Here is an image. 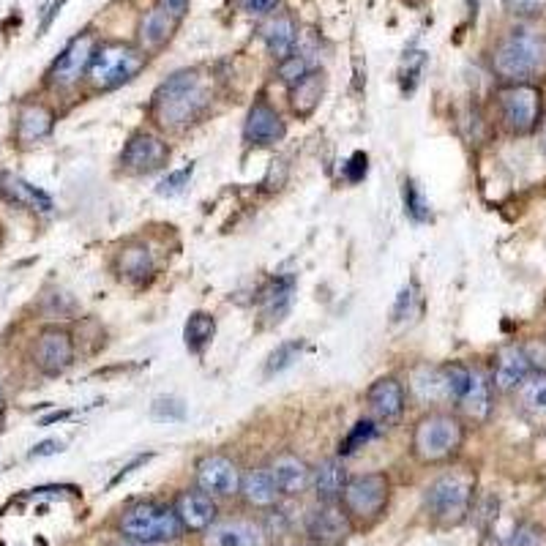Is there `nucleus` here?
<instances>
[{"mask_svg": "<svg viewBox=\"0 0 546 546\" xmlns=\"http://www.w3.org/2000/svg\"><path fill=\"white\" fill-rule=\"evenodd\" d=\"M391 497V481L385 473H366L350 478L342 492V508L358 525H375L385 514Z\"/></svg>", "mask_w": 546, "mask_h": 546, "instance_id": "nucleus-8", "label": "nucleus"}, {"mask_svg": "<svg viewBox=\"0 0 546 546\" xmlns=\"http://www.w3.org/2000/svg\"><path fill=\"white\" fill-rule=\"evenodd\" d=\"M459 410L467 421L473 424H484L492 415V380L486 377L484 369L470 366V380H467L465 394L459 396Z\"/></svg>", "mask_w": 546, "mask_h": 546, "instance_id": "nucleus-20", "label": "nucleus"}, {"mask_svg": "<svg viewBox=\"0 0 546 546\" xmlns=\"http://www.w3.org/2000/svg\"><path fill=\"white\" fill-rule=\"evenodd\" d=\"M145 66H148V55L140 47L123 44V41H107L96 47L85 77L93 91H115L126 82H132Z\"/></svg>", "mask_w": 546, "mask_h": 546, "instance_id": "nucleus-5", "label": "nucleus"}, {"mask_svg": "<svg viewBox=\"0 0 546 546\" xmlns=\"http://www.w3.org/2000/svg\"><path fill=\"white\" fill-rule=\"evenodd\" d=\"M366 407H369V418L377 424H399L407 407V391L402 380L394 375L375 380L366 391Z\"/></svg>", "mask_w": 546, "mask_h": 546, "instance_id": "nucleus-12", "label": "nucleus"}, {"mask_svg": "<svg viewBox=\"0 0 546 546\" xmlns=\"http://www.w3.org/2000/svg\"><path fill=\"white\" fill-rule=\"evenodd\" d=\"M52 126H55V115L50 107L44 104H22L20 115H17V140L22 145H36L44 137H50Z\"/></svg>", "mask_w": 546, "mask_h": 546, "instance_id": "nucleus-26", "label": "nucleus"}, {"mask_svg": "<svg viewBox=\"0 0 546 546\" xmlns=\"http://www.w3.org/2000/svg\"><path fill=\"white\" fill-rule=\"evenodd\" d=\"M192 172H194V164H186V167H181V170L170 172V175L159 183V194H167V197H170V194L183 192V186H189Z\"/></svg>", "mask_w": 546, "mask_h": 546, "instance_id": "nucleus-39", "label": "nucleus"}, {"mask_svg": "<svg viewBox=\"0 0 546 546\" xmlns=\"http://www.w3.org/2000/svg\"><path fill=\"white\" fill-rule=\"evenodd\" d=\"M503 6L508 14H514L519 20H530L546 9V0H503Z\"/></svg>", "mask_w": 546, "mask_h": 546, "instance_id": "nucleus-38", "label": "nucleus"}, {"mask_svg": "<svg viewBox=\"0 0 546 546\" xmlns=\"http://www.w3.org/2000/svg\"><path fill=\"white\" fill-rule=\"evenodd\" d=\"M268 470H271L273 484H276V489H279V495L282 497L304 495L306 489L312 486V467L306 465L301 456L290 454V451L273 456V462L268 465Z\"/></svg>", "mask_w": 546, "mask_h": 546, "instance_id": "nucleus-17", "label": "nucleus"}, {"mask_svg": "<svg viewBox=\"0 0 546 546\" xmlns=\"http://www.w3.org/2000/svg\"><path fill=\"white\" fill-rule=\"evenodd\" d=\"M263 41L268 52L276 61H284L287 55H293L298 44V28L290 14H273L271 20L263 25Z\"/></svg>", "mask_w": 546, "mask_h": 546, "instance_id": "nucleus-27", "label": "nucleus"}, {"mask_svg": "<svg viewBox=\"0 0 546 546\" xmlns=\"http://www.w3.org/2000/svg\"><path fill=\"white\" fill-rule=\"evenodd\" d=\"M31 358L41 375L58 377L63 375L71 364H74V339L66 328L50 325L44 328L36 342H33Z\"/></svg>", "mask_w": 546, "mask_h": 546, "instance_id": "nucleus-10", "label": "nucleus"}, {"mask_svg": "<svg viewBox=\"0 0 546 546\" xmlns=\"http://www.w3.org/2000/svg\"><path fill=\"white\" fill-rule=\"evenodd\" d=\"M178 22L181 20H175L170 11L162 9V6L145 11L140 25H137V47H140L145 55H148V52L162 50L164 44L172 39V33H175V28H178Z\"/></svg>", "mask_w": 546, "mask_h": 546, "instance_id": "nucleus-23", "label": "nucleus"}, {"mask_svg": "<svg viewBox=\"0 0 546 546\" xmlns=\"http://www.w3.org/2000/svg\"><path fill=\"white\" fill-rule=\"evenodd\" d=\"M325 91V77L323 71H309L304 80L295 82L290 88V107L298 118H309L323 99Z\"/></svg>", "mask_w": 546, "mask_h": 546, "instance_id": "nucleus-29", "label": "nucleus"}, {"mask_svg": "<svg viewBox=\"0 0 546 546\" xmlns=\"http://www.w3.org/2000/svg\"><path fill=\"white\" fill-rule=\"evenodd\" d=\"M208 546H265V530L252 519H224L205 530Z\"/></svg>", "mask_w": 546, "mask_h": 546, "instance_id": "nucleus-18", "label": "nucleus"}, {"mask_svg": "<svg viewBox=\"0 0 546 546\" xmlns=\"http://www.w3.org/2000/svg\"><path fill=\"white\" fill-rule=\"evenodd\" d=\"M115 271L129 282H142L153 273V254L145 243H126L115 257Z\"/></svg>", "mask_w": 546, "mask_h": 546, "instance_id": "nucleus-28", "label": "nucleus"}, {"mask_svg": "<svg viewBox=\"0 0 546 546\" xmlns=\"http://www.w3.org/2000/svg\"><path fill=\"white\" fill-rule=\"evenodd\" d=\"M312 71L309 61H306V55L301 52H293V55H287L284 61H279V77H282L284 85H290L293 88L295 82H301Z\"/></svg>", "mask_w": 546, "mask_h": 546, "instance_id": "nucleus-36", "label": "nucleus"}, {"mask_svg": "<svg viewBox=\"0 0 546 546\" xmlns=\"http://www.w3.org/2000/svg\"><path fill=\"white\" fill-rule=\"evenodd\" d=\"M3 405H6V394H3V388H0V410H3Z\"/></svg>", "mask_w": 546, "mask_h": 546, "instance_id": "nucleus-49", "label": "nucleus"}, {"mask_svg": "<svg viewBox=\"0 0 546 546\" xmlns=\"http://www.w3.org/2000/svg\"><path fill=\"white\" fill-rule=\"evenodd\" d=\"M402 197H405V211L413 222H426L432 211H429V203L421 194V189L415 186V181H405V189H402Z\"/></svg>", "mask_w": 546, "mask_h": 546, "instance_id": "nucleus-35", "label": "nucleus"}, {"mask_svg": "<svg viewBox=\"0 0 546 546\" xmlns=\"http://www.w3.org/2000/svg\"><path fill=\"white\" fill-rule=\"evenodd\" d=\"M213 102L211 77L200 69L175 71L156 88L151 102L153 121L167 132H183L205 115Z\"/></svg>", "mask_w": 546, "mask_h": 546, "instance_id": "nucleus-1", "label": "nucleus"}, {"mask_svg": "<svg viewBox=\"0 0 546 546\" xmlns=\"http://www.w3.org/2000/svg\"><path fill=\"white\" fill-rule=\"evenodd\" d=\"M293 290H295V279L293 276H284V279H273L263 293H260V306H263V314L271 320V323H279L284 314L290 312V304H293Z\"/></svg>", "mask_w": 546, "mask_h": 546, "instance_id": "nucleus-30", "label": "nucleus"}, {"mask_svg": "<svg viewBox=\"0 0 546 546\" xmlns=\"http://www.w3.org/2000/svg\"><path fill=\"white\" fill-rule=\"evenodd\" d=\"M284 134H287V126H284L282 115L265 99H257L243 123V140L249 145H276L284 140Z\"/></svg>", "mask_w": 546, "mask_h": 546, "instance_id": "nucleus-16", "label": "nucleus"}, {"mask_svg": "<svg viewBox=\"0 0 546 546\" xmlns=\"http://www.w3.org/2000/svg\"><path fill=\"white\" fill-rule=\"evenodd\" d=\"M380 432V424L372 421V418H361L358 424L342 437V443H339V456H350L355 454L358 448H364L366 443H372Z\"/></svg>", "mask_w": 546, "mask_h": 546, "instance_id": "nucleus-33", "label": "nucleus"}, {"mask_svg": "<svg viewBox=\"0 0 546 546\" xmlns=\"http://www.w3.org/2000/svg\"><path fill=\"white\" fill-rule=\"evenodd\" d=\"M497 107H500V121H503L508 132L514 137H527L541 126L544 96L530 82H514V85H506L500 91Z\"/></svg>", "mask_w": 546, "mask_h": 546, "instance_id": "nucleus-7", "label": "nucleus"}, {"mask_svg": "<svg viewBox=\"0 0 546 546\" xmlns=\"http://www.w3.org/2000/svg\"><path fill=\"white\" fill-rule=\"evenodd\" d=\"M511 546H541V533L533 525H522L511 538Z\"/></svg>", "mask_w": 546, "mask_h": 546, "instance_id": "nucleus-42", "label": "nucleus"}, {"mask_svg": "<svg viewBox=\"0 0 546 546\" xmlns=\"http://www.w3.org/2000/svg\"><path fill=\"white\" fill-rule=\"evenodd\" d=\"M473 489H476V476L467 470H448L437 476L424 492L426 514L435 519L437 525L454 527L465 522L473 503Z\"/></svg>", "mask_w": 546, "mask_h": 546, "instance_id": "nucleus-4", "label": "nucleus"}, {"mask_svg": "<svg viewBox=\"0 0 546 546\" xmlns=\"http://www.w3.org/2000/svg\"><path fill=\"white\" fill-rule=\"evenodd\" d=\"M410 391L418 402L424 405H445V402H454L451 399V388L445 380L443 366H429L418 364L410 369Z\"/></svg>", "mask_w": 546, "mask_h": 546, "instance_id": "nucleus-22", "label": "nucleus"}, {"mask_svg": "<svg viewBox=\"0 0 546 546\" xmlns=\"http://www.w3.org/2000/svg\"><path fill=\"white\" fill-rule=\"evenodd\" d=\"M118 527L123 536L140 546L167 544L183 533L175 508L162 506V503H137V506L126 508Z\"/></svg>", "mask_w": 546, "mask_h": 546, "instance_id": "nucleus-6", "label": "nucleus"}, {"mask_svg": "<svg viewBox=\"0 0 546 546\" xmlns=\"http://www.w3.org/2000/svg\"><path fill=\"white\" fill-rule=\"evenodd\" d=\"M533 375V364L527 358L525 344H508L495 355V369H492V385L503 394H511L527 377Z\"/></svg>", "mask_w": 546, "mask_h": 546, "instance_id": "nucleus-15", "label": "nucleus"}, {"mask_svg": "<svg viewBox=\"0 0 546 546\" xmlns=\"http://www.w3.org/2000/svg\"><path fill=\"white\" fill-rule=\"evenodd\" d=\"M519 407L533 418H546V372H533L516 388Z\"/></svg>", "mask_w": 546, "mask_h": 546, "instance_id": "nucleus-31", "label": "nucleus"}, {"mask_svg": "<svg viewBox=\"0 0 546 546\" xmlns=\"http://www.w3.org/2000/svg\"><path fill=\"white\" fill-rule=\"evenodd\" d=\"M347 467H344L342 456H331L312 470V486L314 495L320 503H339L342 500L344 486H347Z\"/></svg>", "mask_w": 546, "mask_h": 546, "instance_id": "nucleus-24", "label": "nucleus"}, {"mask_svg": "<svg viewBox=\"0 0 546 546\" xmlns=\"http://www.w3.org/2000/svg\"><path fill=\"white\" fill-rule=\"evenodd\" d=\"M413 287H405L402 293H399V298H396L394 304V323H399V320H405L407 314H410V306H413Z\"/></svg>", "mask_w": 546, "mask_h": 546, "instance_id": "nucleus-43", "label": "nucleus"}, {"mask_svg": "<svg viewBox=\"0 0 546 546\" xmlns=\"http://www.w3.org/2000/svg\"><path fill=\"white\" fill-rule=\"evenodd\" d=\"M241 9L249 14H273L279 9V0H241Z\"/></svg>", "mask_w": 546, "mask_h": 546, "instance_id": "nucleus-44", "label": "nucleus"}, {"mask_svg": "<svg viewBox=\"0 0 546 546\" xmlns=\"http://www.w3.org/2000/svg\"><path fill=\"white\" fill-rule=\"evenodd\" d=\"M175 514L181 519L183 530H194V533H203L216 522V500L211 495H205L203 489H192V492H183L175 500Z\"/></svg>", "mask_w": 546, "mask_h": 546, "instance_id": "nucleus-21", "label": "nucleus"}, {"mask_svg": "<svg viewBox=\"0 0 546 546\" xmlns=\"http://www.w3.org/2000/svg\"><path fill=\"white\" fill-rule=\"evenodd\" d=\"M148 459H151V456H148V454H145V456H137V459H134L132 465H126V467H123V470H121V473H118V476L112 478V484H110V486H115V484H121L123 478L129 476V473H132L134 467H140V465H145V462H148Z\"/></svg>", "mask_w": 546, "mask_h": 546, "instance_id": "nucleus-47", "label": "nucleus"}, {"mask_svg": "<svg viewBox=\"0 0 546 546\" xmlns=\"http://www.w3.org/2000/svg\"><path fill=\"white\" fill-rule=\"evenodd\" d=\"M544 342H546V339H544Z\"/></svg>", "mask_w": 546, "mask_h": 546, "instance_id": "nucleus-50", "label": "nucleus"}, {"mask_svg": "<svg viewBox=\"0 0 546 546\" xmlns=\"http://www.w3.org/2000/svg\"><path fill=\"white\" fill-rule=\"evenodd\" d=\"M541 148H544V156H546V121H541Z\"/></svg>", "mask_w": 546, "mask_h": 546, "instance_id": "nucleus-48", "label": "nucleus"}, {"mask_svg": "<svg viewBox=\"0 0 546 546\" xmlns=\"http://www.w3.org/2000/svg\"><path fill=\"white\" fill-rule=\"evenodd\" d=\"M151 415L153 418H159V421H183V418H186V407H183L181 399L162 396V399L153 402Z\"/></svg>", "mask_w": 546, "mask_h": 546, "instance_id": "nucleus-37", "label": "nucleus"}, {"mask_svg": "<svg viewBox=\"0 0 546 546\" xmlns=\"http://www.w3.org/2000/svg\"><path fill=\"white\" fill-rule=\"evenodd\" d=\"M366 170H369V159H366V153H353V159L347 162L344 167V175H347V181L358 183L366 178Z\"/></svg>", "mask_w": 546, "mask_h": 546, "instance_id": "nucleus-41", "label": "nucleus"}, {"mask_svg": "<svg viewBox=\"0 0 546 546\" xmlns=\"http://www.w3.org/2000/svg\"><path fill=\"white\" fill-rule=\"evenodd\" d=\"M197 489H203L205 495L233 497L241 489V470L230 456L211 454L200 459L197 465Z\"/></svg>", "mask_w": 546, "mask_h": 546, "instance_id": "nucleus-14", "label": "nucleus"}, {"mask_svg": "<svg viewBox=\"0 0 546 546\" xmlns=\"http://www.w3.org/2000/svg\"><path fill=\"white\" fill-rule=\"evenodd\" d=\"M304 350V342L301 339H290V342H282L271 355H268V364H265V375H279L284 369H290V366L298 361V355Z\"/></svg>", "mask_w": 546, "mask_h": 546, "instance_id": "nucleus-34", "label": "nucleus"}, {"mask_svg": "<svg viewBox=\"0 0 546 546\" xmlns=\"http://www.w3.org/2000/svg\"><path fill=\"white\" fill-rule=\"evenodd\" d=\"M213 334H216V320L213 314L208 312H194L189 320H186V328H183V339H186V347L189 353L200 355L211 344Z\"/></svg>", "mask_w": 546, "mask_h": 546, "instance_id": "nucleus-32", "label": "nucleus"}, {"mask_svg": "<svg viewBox=\"0 0 546 546\" xmlns=\"http://www.w3.org/2000/svg\"><path fill=\"white\" fill-rule=\"evenodd\" d=\"M96 36L93 33H80L63 47V52L55 58V63L47 71V82L55 91H71L77 88L80 80L88 74V66L93 61V52H96Z\"/></svg>", "mask_w": 546, "mask_h": 546, "instance_id": "nucleus-9", "label": "nucleus"}, {"mask_svg": "<svg viewBox=\"0 0 546 546\" xmlns=\"http://www.w3.org/2000/svg\"><path fill=\"white\" fill-rule=\"evenodd\" d=\"M0 197L6 203L33 213H52V208H55L50 194L28 183L25 178H20V175H14V172H3L0 175Z\"/></svg>", "mask_w": 546, "mask_h": 546, "instance_id": "nucleus-19", "label": "nucleus"}, {"mask_svg": "<svg viewBox=\"0 0 546 546\" xmlns=\"http://www.w3.org/2000/svg\"><path fill=\"white\" fill-rule=\"evenodd\" d=\"M465 445V424L454 413H426L413 429V456L424 465H443Z\"/></svg>", "mask_w": 546, "mask_h": 546, "instance_id": "nucleus-3", "label": "nucleus"}, {"mask_svg": "<svg viewBox=\"0 0 546 546\" xmlns=\"http://www.w3.org/2000/svg\"><path fill=\"white\" fill-rule=\"evenodd\" d=\"M61 451H63L61 440H44V443H39L36 448H33L31 456L36 459V456H52V454H61Z\"/></svg>", "mask_w": 546, "mask_h": 546, "instance_id": "nucleus-45", "label": "nucleus"}, {"mask_svg": "<svg viewBox=\"0 0 546 546\" xmlns=\"http://www.w3.org/2000/svg\"><path fill=\"white\" fill-rule=\"evenodd\" d=\"M353 533V519L339 503H323L306 519V536L314 546H339Z\"/></svg>", "mask_w": 546, "mask_h": 546, "instance_id": "nucleus-13", "label": "nucleus"}, {"mask_svg": "<svg viewBox=\"0 0 546 546\" xmlns=\"http://www.w3.org/2000/svg\"><path fill=\"white\" fill-rule=\"evenodd\" d=\"M159 6L170 11L175 20H183V14L189 11V0H159Z\"/></svg>", "mask_w": 546, "mask_h": 546, "instance_id": "nucleus-46", "label": "nucleus"}, {"mask_svg": "<svg viewBox=\"0 0 546 546\" xmlns=\"http://www.w3.org/2000/svg\"><path fill=\"white\" fill-rule=\"evenodd\" d=\"M170 162V145L153 132H134L121 151V167L129 175H151Z\"/></svg>", "mask_w": 546, "mask_h": 546, "instance_id": "nucleus-11", "label": "nucleus"}, {"mask_svg": "<svg viewBox=\"0 0 546 546\" xmlns=\"http://www.w3.org/2000/svg\"><path fill=\"white\" fill-rule=\"evenodd\" d=\"M546 61V39L536 28H514L492 52V71L508 85L527 82Z\"/></svg>", "mask_w": 546, "mask_h": 546, "instance_id": "nucleus-2", "label": "nucleus"}, {"mask_svg": "<svg viewBox=\"0 0 546 546\" xmlns=\"http://www.w3.org/2000/svg\"><path fill=\"white\" fill-rule=\"evenodd\" d=\"M238 495L252 508H273L279 503V489L273 484V476L268 467H252L249 473L241 476V489Z\"/></svg>", "mask_w": 546, "mask_h": 546, "instance_id": "nucleus-25", "label": "nucleus"}, {"mask_svg": "<svg viewBox=\"0 0 546 546\" xmlns=\"http://www.w3.org/2000/svg\"><path fill=\"white\" fill-rule=\"evenodd\" d=\"M424 52H407L405 58V85L407 91H413V85L418 82V74H421V69H424Z\"/></svg>", "mask_w": 546, "mask_h": 546, "instance_id": "nucleus-40", "label": "nucleus"}]
</instances>
